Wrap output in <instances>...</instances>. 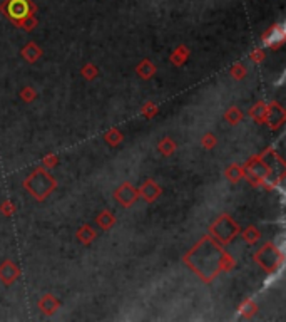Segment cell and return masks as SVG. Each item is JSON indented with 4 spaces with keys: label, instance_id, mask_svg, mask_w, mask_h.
<instances>
[{
    "label": "cell",
    "instance_id": "obj_2",
    "mask_svg": "<svg viewBox=\"0 0 286 322\" xmlns=\"http://www.w3.org/2000/svg\"><path fill=\"white\" fill-rule=\"evenodd\" d=\"M283 26H276V27H271V30L264 35V44L271 46V44H276V42H281L283 40Z\"/></svg>",
    "mask_w": 286,
    "mask_h": 322
},
{
    "label": "cell",
    "instance_id": "obj_1",
    "mask_svg": "<svg viewBox=\"0 0 286 322\" xmlns=\"http://www.w3.org/2000/svg\"><path fill=\"white\" fill-rule=\"evenodd\" d=\"M7 12H9V17L20 22V20L28 17V14H30V3H28V0H9Z\"/></svg>",
    "mask_w": 286,
    "mask_h": 322
}]
</instances>
